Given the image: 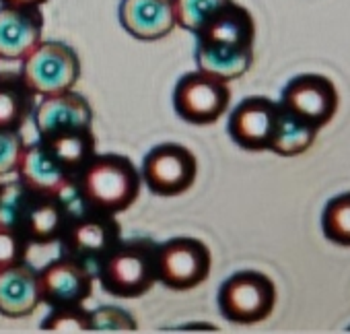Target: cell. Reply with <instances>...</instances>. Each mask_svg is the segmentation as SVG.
Here are the masks:
<instances>
[{
  "instance_id": "8fae6325",
  "label": "cell",
  "mask_w": 350,
  "mask_h": 334,
  "mask_svg": "<svg viewBox=\"0 0 350 334\" xmlns=\"http://www.w3.org/2000/svg\"><path fill=\"white\" fill-rule=\"evenodd\" d=\"M278 101L254 95L235 105L229 116V136L245 151H268L276 124Z\"/></svg>"
},
{
  "instance_id": "d6986e66",
  "label": "cell",
  "mask_w": 350,
  "mask_h": 334,
  "mask_svg": "<svg viewBox=\"0 0 350 334\" xmlns=\"http://www.w3.org/2000/svg\"><path fill=\"white\" fill-rule=\"evenodd\" d=\"M46 149L54 155V159L64 167V170L75 178L89 159L97 153V140L91 130L87 128H70L62 132H54L40 138Z\"/></svg>"
},
{
  "instance_id": "f546056e",
  "label": "cell",
  "mask_w": 350,
  "mask_h": 334,
  "mask_svg": "<svg viewBox=\"0 0 350 334\" xmlns=\"http://www.w3.org/2000/svg\"><path fill=\"white\" fill-rule=\"evenodd\" d=\"M48 0H0V5H9V7H44Z\"/></svg>"
},
{
  "instance_id": "30bf717a",
  "label": "cell",
  "mask_w": 350,
  "mask_h": 334,
  "mask_svg": "<svg viewBox=\"0 0 350 334\" xmlns=\"http://www.w3.org/2000/svg\"><path fill=\"white\" fill-rule=\"evenodd\" d=\"M42 303L50 307L85 303L93 293V270L89 264L62 254L38 270Z\"/></svg>"
},
{
  "instance_id": "7402d4cb",
  "label": "cell",
  "mask_w": 350,
  "mask_h": 334,
  "mask_svg": "<svg viewBox=\"0 0 350 334\" xmlns=\"http://www.w3.org/2000/svg\"><path fill=\"white\" fill-rule=\"evenodd\" d=\"M33 110L36 93L21 75H0V130H21Z\"/></svg>"
},
{
  "instance_id": "4fadbf2b",
  "label": "cell",
  "mask_w": 350,
  "mask_h": 334,
  "mask_svg": "<svg viewBox=\"0 0 350 334\" xmlns=\"http://www.w3.org/2000/svg\"><path fill=\"white\" fill-rule=\"evenodd\" d=\"M15 174L27 188L42 196L68 194L75 182V178L54 159V155L40 138L33 142H25Z\"/></svg>"
},
{
  "instance_id": "484cf974",
  "label": "cell",
  "mask_w": 350,
  "mask_h": 334,
  "mask_svg": "<svg viewBox=\"0 0 350 334\" xmlns=\"http://www.w3.org/2000/svg\"><path fill=\"white\" fill-rule=\"evenodd\" d=\"M227 3L231 0H173L175 21H178V27H184L196 36L198 29Z\"/></svg>"
},
{
  "instance_id": "5bb4252c",
  "label": "cell",
  "mask_w": 350,
  "mask_h": 334,
  "mask_svg": "<svg viewBox=\"0 0 350 334\" xmlns=\"http://www.w3.org/2000/svg\"><path fill=\"white\" fill-rule=\"evenodd\" d=\"M118 19L124 31L140 42L163 40L178 27L173 0H122Z\"/></svg>"
},
{
  "instance_id": "7a4b0ae2",
  "label": "cell",
  "mask_w": 350,
  "mask_h": 334,
  "mask_svg": "<svg viewBox=\"0 0 350 334\" xmlns=\"http://www.w3.org/2000/svg\"><path fill=\"white\" fill-rule=\"evenodd\" d=\"M157 244L146 237L122 240L99 264L97 279L101 287L122 299H134L152 289L157 283L154 270Z\"/></svg>"
},
{
  "instance_id": "83f0119b",
  "label": "cell",
  "mask_w": 350,
  "mask_h": 334,
  "mask_svg": "<svg viewBox=\"0 0 350 334\" xmlns=\"http://www.w3.org/2000/svg\"><path fill=\"white\" fill-rule=\"evenodd\" d=\"M29 246L31 244L21 231L0 225V268L25 262Z\"/></svg>"
},
{
  "instance_id": "603a6c76",
  "label": "cell",
  "mask_w": 350,
  "mask_h": 334,
  "mask_svg": "<svg viewBox=\"0 0 350 334\" xmlns=\"http://www.w3.org/2000/svg\"><path fill=\"white\" fill-rule=\"evenodd\" d=\"M36 198L38 194L31 188H27L19 178L0 182V225L23 233L27 213Z\"/></svg>"
},
{
  "instance_id": "8992f818",
  "label": "cell",
  "mask_w": 350,
  "mask_h": 334,
  "mask_svg": "<svg viewBox=\"0 0 350 334\" xmlns=\"http://www.w3.org/2000/svg\"><path fill=\"white\" fill-rule=\"evenodd\" d=\"M79 209L81 211L72 213L64 235L60 237L62 254L97 266L122 242V227L116 215L87 209L81 203Z\"/></svg>"
},
{
  "instance_id": "f1b7e54d",
  "label": "cell",
  "mask_w": 350,
  "mask_h": 334,
  "mask_svg": "<svg viewBox=\"0 0 350 334\" xmlns=\"http://www.w3.org/2000/svg\"><path fill=\"white\" fill-rule=\"evenodd\" d=\"M23 149L25 138L21 130H0V178L17 172Z\"/></svg>"
},
{
  "instance_id": "44dd1931",
  "label": "cell",
  "mask_w": 350,
  "mask_h": 334,
  "mask_svg": "<svg viewBox=\"0 0 350 334\" xmlns=\"http://www.w3.org/2000/svg\"><path fill=\"white\" fill-rule=\"evenodd\" d=\"M317 132H319V128H315L313 124H309L295 112L286 110L278 101L276 124H274V132H272L268 151H272L280 157L301 155L315 142Z\"/></svg>"
},
{
  "instance_id": "e0dca14e",
  "label": "cell",
  "mask_w": 350,
  "mask_h": 334,
  "mask_svg": "<svg viewBox=\"0 0 350 334\" xmlns=\"http://www.w3.org/2000/svg\"><path fill=\"white\" fill-rule=\"evenodd\" d=\"M42 303L38 270L27 262L0 268V316L27 318Z\"/></svg>"
},
{
  "instance_id": "ba28073f",
  "label": "cell",
  "mask_w": 350,
  "mask_h": 334,
  "mask_svg": "<svg viewBox=\"0 0 350 334\" xmlns=\"http://www.w3.org/2000/svg\"><path fill=\"white\" fill-rule=\"evenodd\" d=\"M231 103L229 83L202 70L184 75L173 89V110L194 126L215 124Z\"/></svg>"
},
{
  "instance_id": "3957f363",
  "label": "cell",
  "mask_w": 350,
  "mask_h": 334,
  "mask_svg": "<svg viewBox=\"0 0 350 334\" xmlns=\"http://www.w3.org/2000/svg\"><path fill=\"white\" fill-rule=\"evenodd\" d=\"M217 303L223 318L231 324H260L274 311L276 287L260 270H239L221 285Z\"/></svg>"
},
{
  "instance_id": "9a60e30c",
  "label": "cell",
  "mask_w": 350,
  "mask_h": 334,
  "mask_svg": "<svg viewBox=\"0 0 350 334\" xmlns=\"http://www.w3.org/2000/svg\"><path fill=\"white\" fill-rule=\"evenodd\" d=\"M33 122L38 138L70 128H87L93 124V107L85 95L70 89L42 97L40 103H36Z\"/></svg>"
},
{
  "instance_id": "d4e9b609",
  "label": "cell",
  "mask_w": 350,
  "mask_h": 334,
  "mask_svg": "<svg viewBox=\"0 0 350 334\" xmlns=\"http://www.w3.org/2000/svg\"><path fill=\"white\" fill-rule=\"evenodd\" d=\"M40 328L44 332H91V311L83 307V303L77 305H58L52 307L50 313L42 320Z\"/></svg>"
},
{
  "instance_id": "2e32d148",
  "label": "cell",
  "mask_w": 350,
  "mask_h": 334,
  "mask_svg": "<svg viewBox=\"0 0 350 334\" xmlns=\"http://www.w3.org/2000/svg\"><path fill=\"white\" fill-rule=\"evenodd\" d=\"M72 190L68 194H60V196H42L38 194V198L33 201L27 219H25V227L23 233L27 237V242L33 246H50L60 242V237L64 235V229L75 213V203H72Z\"/></svg>"
},
{
  "instance_id": "7c38bea8",
  "label": "cell",
  "mask_w": 350,
  "mask_h": 334,
  "mask_svg": "<svg viewBox=\"0 0 350 334\" xmlns=\"http://www.w3.org/2000/svg\"><path fill=\"white\" fill-rule=\"evenodd\" d=\"M44 38L40 7L0 5V60L21 62Z\"/></svg>"
},
{
  "instance_id": "cb8c5ba5",
  "label": "cell",
  "mask_w": 350,
  "mask_h": 334,
  "mask_svg": "<svg viewBox=\"0 0 350 334\" xmlns=\"http://www.w3.org/2000/svg\"><path fill=\"white\" fill-rule=\"evenodd\" d=\"M323 235L338 246H350V192L327 201L321 215Z\"/></svg>"
},
{
  "instance_id": "52a82bcc",
  "label": "cell",
  "mask_w": 350,
  "mask_h": 334,
  "mask_svg": "<svg viewBox=\"0 0 350 334\" xmlns=\"http://www.w3.org/2000/svg\"><path fill=\"white\" fill-rule=\"evenodd\" d=\"M198 176L196 155L180 142L152 146L142 161V184L157 196H180L188 192Z\"/></svg>"
},
{
  "instance_id": "6da1fadb",
  "label": "cell",
  "mask_w": 350,
  "mask_h": 334,
  "mask_svg": "<svg viewBox=\"0 0 350 334\" xmlns=\"http://www.w3.org/2000/svg\"><path fill=\"white\" fill-rule=\"evenodd\" d=\"M142 178L130 157L118 153H95L75 176V198L87 207L109 215L128 211L140 194Z\"/></svg>"
},
{
  "instance_id": "4316f807",
  "label": "cell",
  "mask_w": 350,
  "mask_h": 334,
  "mask_svg": "<svg viewBox=\"0 0 350 334\" xmlns=\"http://www.w3.org/2000/svg\"><path fill=\"white\" fill-rule=\"evenodd\" d=\"M134 330H138L136 318L118 305H101L91 309V332H134Z\"/></svg>"
},
{
  "instance_id": "9c48e42d",
  "label": "cell",
  "mask_w": 350,
  "mask_h": 334,
  "mask_svg": "<svg viewBox=\"0 0 350 334\" xmlns=\"http://www.w3.org/2000/svg\"><path fill=\"white\" fill-rule=\"evenodd\" d=\"M280 103L321 130L334 120L340 95L336 85L323 75H297L282 89Z\"/></svg>"
},
{
  "instance_id": "ac0fdd59",
  "label": "cell",
  "mask_w": 350,
  "mask_h": 334,
  "mask_svg": "<svg viewBox=\"0 0 350 334\" xmlns=\"http://www.w3.org/2000/svg\"><path fill=\"white\" fill-rule=\"evenodd\" d=\"M196 42L227 48H254L256 21L245 7L231 0L198 29Z\"/></svg>"
},
{
  "instance_id": "ffe728a7",
  "label": "cell",
  "mask_w": 350,
  "mask_h": 334,
  "mask_svg": "<svg viewBox=\"0 0 350 334\" xmlns=\"http://www.w3.org/2000/svg\"><path fill=\"white\" fill-rule=\"evenodd\" d=\"M196 64L198 70L217 77L225 83L243 77L254 62V48H227L196 42Z\"/></svg>"
},
{
  "instance_id": "5b68a950",
  "label": "cell",
  "mask_w": 350,
  "mask_h": 334,
  "mask_svg": "<svg viewBox=\"0 0 350 334\" xmlns=\"http://www.w3.org/2000/svg\"><path fill=\"white\" fill-rule=\"evenodd\" d=\"M213 268V256L204 242L196 237H171L157 244V283L171 291H190L202 285Z\"/></svg>"
},
{
  "instance_id": "277c9868",
  "label": "cell",
  "mask_w": 350,
  "mask_h": 334,
  "mask_svg": "<svg viewBox=\"0 0 350 334\" xmlns=\"http://www.w3.org/2000/svg\"><path fill=\"white\" fill-rule=\"evenodd\" d=\"M21 79L38 95L48 97L75 89L81 77V58L64 42H40L21 60Z\"/></svg>"
}]
</instances>
